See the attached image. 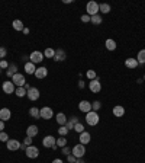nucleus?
<instances>
[{"mask_svg": "<svg viewBox=\"0 0 145 163\" xmlns=\"http://www.w3.org/2000/svg\"><path fill=\"white\" fill-rule=\"evenodd\" d=\"M99 121H100V117H99V114L97 112L90 111L89 114H86V122H87V125H90V127H96V125L99 124Z\"/></svg>", "mask_w": 145, "mask_h": 163, "instance_id": "obj_1", "label": "nucleus"}, {"mask_svg": "<svg viewBox=\"0 0 145 163\" xmlns=\"http://www.w3.org/2000/svg\"><path fill=\"white\" fill-rule=\"evenodd\" d=\"M71 154H72V156H76L77 159L84 157V154H86V146H84V144H80V143L76 144V146L72 147Z\"/></svg>", "mask_w": 145, "mask_h": 163, "instance_id": "obj_2", "label": "nucleus"}, {"mask_svg": "<svg viewBox=\"0 0 145 163\" xmlns=\"http://www.w3.org/2000/svg\"><path fill=\"white\" fill-rule=\"evenodd\" d=\"M86 12H87L89 16H95V15H97V13H99V3H96L95 0L89 2L87 6H86Z\"/></svg>", "mask_w": 145, "mask_h": 163, "instance_id": "obj_3", "label": "nucleus"}, {"mask_svg": "<svg viewBox=\"0 0 145 163\" xmlns=\"http://www.w3.org/2000/svg\"><path fill=\"white\" fill-rule=\"evenodd\" d=\"M29 60H31V63H34L35 66H36V64L44 61V52H41V51H34V52H31Z\"/></svg>", "mask_w": 145, "mask_h": 163, "instance_id": "obj_4", "label": "nucleus"}, {"mask_svg": "<svg viewBox=\"0 0 145 163\" xmlns=\"http://www.w3.org/2000/svg\"><path fill=\"white\" fill-rule=\"evenodd\" d=\"M12 82H13V84L15 86H17V87H23L25 84H26V80H25V76H23L22 73H16L13 77H12Z\"/></svg>", "mask_w": 145, "mask_h": 163, "instance_id": "obj_5", "label": "nucleus"}, {"mask_svg": "<svg viewBox=\"0 0 145 163\" xmlns=\"http://www.w3.org/2000/svg\"><path fill=\"white\" fill-rule=\"evenodd\" d=\"M2 89H3V92H5L6 95H12V93H15V84H13V82L12 80H6V82H3V84H2Z\"/></svg>", "mask_w": 145, "mask_h": 163, "instance_id": "obj_6", "label": "nucleus"}, {"mask_svg": "<svg viewBox=\"0 0 145 163\" xmlns=\"http://www.w3.org/2000/svg\"><path fill=\"white\" fill-rule=\"evenodd\" d=\"M25 153H26V157L29 159H36L39 156V149L35 146H28L26 147V150H25Z\"/></svg>", "mask_w": 145, "mask_h": 163, "instance_id": "obj_7", "label": "nucleus"}, {"mask_svg": "<svg viewBox=\"0 0 145 163\" xmlns=\"http://www.w3.org/2000/svg\"><path fill=\"white\" fill-rule=\"evenodd\" d=\"M89 89L91 90V93H99L102 90V84L100 82H99V77L95 80H90L89 82Z\"/></svg>", "mask_w": 145, "mask_h": 163, "instance_id": "obj_8", "label": "nucleus"}, {"mask_svg": "<svg viewBox=\"0 0 145 163\" xmlns=\"http://www.w3.org/2000/svg\"><path fill=\"white\" fill-rule=\"evenodd\" d=\"M26 96H28V99L29 101H38L39 99V96H41V93H39V90L38 87H31V89L26 92Z\"/></svg>", "mask_w": 145, "mask_h": 163, "instance_id": "obj_9", "label": "nucleus"}, {"mask_svg": "<svg viewBox=\"0 0 145 163\" xmlns=\"http://www.w3.org/2000/svg\"><path fill=\"white\" fill-rule=\"evenodd\" d=\"M39 112H41V118L42 119H51L54 117V112H52V109L50 107H44L39 109Z\"/></svg>", "mask_w": 145, "mask_h": 163, "instance_id": "obj_10", "label": "nucleus"}, {"mask_svg": "<svg viewBox=\"0 0 145 163\" xmlns=\"http://www.w3.org/2000/svg\"><path fill=\"white\" fill-rule=\"evenodd\" d=\"M55 143H57L55 137H52V135H46V137H44V140H42V146L46 147V149H52V147L55 146Z\"/></svg>", "mask_w": 145, "mask_h": 163, "instance_id": "obj_11", "label": "nucleus"}, {"mask_svg": "<svg viewBox=\"0 0 145 163\" xmlns=\"http://www.w3.org/2000/svg\"><path fill=\"white\" fill-rule=\"evenodd\" d=\"M6 147H7V150L9 152H16V150H19L20 149V143L17 140H15V138H9V141L6 143Z\"/></svg>", "mask_w": 145, "mask_h": 163, "instance_id": "obj_12", "label": "nucleus"}, {"mask_svg": "<svg viewBox=\"0 0 145 163\" xmlns=\"http://www.w3.org/2000/svg\"><path fill=\"white\" fill-rule=\"evenodd\" d=\"M78 109L81 111L83 114H89L91 111V102L89 101H81L78 103Z\"/></svg>", "mask_w": 145, "mask_h": 163, "instance_id": "obj_13", "label": "nucleus"}, {"mask_svg": "<svg viewBox=\"0 0 145 163\" xmlns=\"http://www.w3.org/2000/svg\"><path fill=\"white\" fill-rule=\"evenodd\" d=\"M34 76L36 77V79H45V77L48 76V68L44 67V66H42V67H38Z\"/></svg>", "mask_w": 145, "mask_h": 163, "instance_id": "obj_14", "label": "nucleus"}, {"mask_svg": "<svg viewBox=\"0 0 145 163\" xmlns=\"http://www.w3.org/2000/svg\"><path fill=\"white\" fill-rule=\"evenodd\" d=\"M78 140H80V144H89L90 140H91V135H90V133H87V131H83L81 134H80V137H78Z\"/></svg>", "mask_w": 145, "mask_h": 163, "instance_id": "obj_15", "label": "nucleus"}, {"mask_svg": "<svg viewBox=\"0 0 145 163\" xmlns=\"http://www.w3.org/2000/svg\"><path fill=\"white\" fill-rule=\"evenodd\" d=\"M12 117V112H10V109H7V108H2L0 109V119L2 121H9Z\"/></svg>", "mask_w": 145, "mask_h": 163, "instance_id": "obj_16", "label": "nucleus"}, {"mask_svg": "<svg viewBox=\"0 0 145 163\" xmlns=\"http://www.w3.org/2000/svg\"><path fill=\"white\" fill-rule=\"evenodd\" d=\"M112 112H113V115H115V117L121 118V117H123V115H125V108H123L122 105H116V107H113Z\"/></svg>", "mask_w": 145, "mask_h": 163, "instance_id": "obj_17", "label": "nucleus"}, {"mask_svg": "<svg viewBox=\"0 0 145 163\" xmlns=\"http://www.w3.org/2000/svg\"><path fill=\"white\" fill-rule=\"evenodd\" d=\"M23 68H25V72H26V74H35V72H36V66H35L34 63H25V66H23Z\"/></svg>", "mask_w": 145, "mask_h": 163, "instance_id": "obj_18", "label": "nucleus"}, {"mask_svg": "<svg viewBox=\"0 0 145 163\" xmlns=\"http://www.w3.org/2000/svg\"><path fill=\"white\" fill-rule=\"evenodd\" d=\"M38 133H39L38 127L34 125V124H32V125H29L28 128H26V135H28V137H32V138H34L35 135H38Z\"/></svg>", "mask_w": 145, "mask_h": 163, "instance_id": "obj_19", "label": "nucleus"}, {"mask_svg": "<svg viewBox=\"0 0 145 163\" xmlns=\"http://www.w3.org/2000/svg\"><path fill=\"white\" fill-rule=\"evenodd\" d=\"M65 58H67L65 51L61 50V48H60V50H55V56H54V60H55V61H64Z\"/></svg>", "mask_w": 145, "mask_h": 163, "instance_id": "obj_20", "label": "nucleus"}, {"mask_svg": "<svg viewBox=\"0 0 145 163\" xmlns=\"http://www.w3.org/2000/svg\"><path fill=\"white\" fill-rule=\"evenodd\" d=\"M55 119H57V122H58V125L61 127V125H65L67 124V117H65V114H62V112H60V114H57L55 115Z\"/></svg>", "mask_w": 145, "mask_h": 163, "instance_id": "obj_21", "label": "nucleus"}, {"mask_svg": "<svg viewBox=\"0 0 145 163\" xmlns=\"http://www.w3.org/2000/svg\"><path fill=\"white\" fill-rule=\"evenodd\" d=\"M125 66L128 68H136L139 64L136 61V58H126V60H125Z\"/></svg>", "mask_w": 145, "mask_h": 163, "instance_id": "obj_22", "label": "nucleus"}, {"mask_svg": "<svg viewBox=\"0 0 145 163\" xmlns=\"http://www.w3.org/2000/svg\"><path fill=\"white\" fill-rule=\"evenodd\" d=\"M12 26H13V29H15V31H23V29H25L23 22L20 21V19H15V21L12 22Z\"/></svg>", "mask_w": 145, "mask_h": 163, "instance_id": "obj_23", "label": "nucleus"}, {"mask_svg": "<svg viewBox=\"0 0 145 163\" xmlns=\"http://www.w3.org/2000/svg\"><path fill=\"white\" fill-rule=\"evenodd\" d=\"M17 73V67L15 66V64H9V67H7V72H6V74L9 76V77H13L15 74Z\"/></svg>", "mask_w": 145, "mask_h": 163, "instance_id": "obj_24", "label": "nucleus"}, {"mask_svg": "<svg viewBox=\"0 0 145 163\" xmlns=\"http://www.w3.org/2000/svg\"><path fill=\"white\" fill-rule=\"evenodd\" d=\"M29 115H31V117H32L34 119L41 118V112H39L38 108H35V107H32L31 109H29Z\"/></svg>", "mask_w": 145, "mask_h": 163, "instance_id": "obj_25", "label": "nucleus"}, {"mask_svg": "<svg viewBox=\"0 0 145 163\" xmlns=\"http://www.w3.org/2000/svg\"><path fill=\"white\" fill-rule=\"evenodd\" d=\"M99 12L107 15V13L110 12V5H107V3H100V5H99Z\"/></svg>", "mask_w": 145, "mask_h": 163, "instance_id": "obj_26", "label": "nucleus"}, {"mask_svg": "<svg viewBox=\"0 0 145 163\" xmlns=\"http://www.w3.org/2000/svg\"><path fill=\"white\" fill-rule=\"evenodd\" d=\"M105 45H106V48L109 51H115V50H116V42H115L113 40H106Z\"/></svg>", "mask_w": 145, "mask_h": 163, "instance_id": "obj_27", "label": "nucleus"}, {"mask_svg": "<svg viewBox=\"0 0 145 163\" xmlns=\"http://www.w3.org/2000/svg\"><path fill=\"white\" fill-rule=\"evenodd\" d=\"M90 22L95 23V25H100V23L103 22V19H102V16L97 13V15H95V16H90Z\"/></svg>", "mask_w": 145, "mask_h": 163, "instance_id": "obj_28", "label": "nucleus"}, {"mask_svg": "<svg viewBox=\"0 0 145 163\" xmlns=\"http://www.w3.org/2000/svg\"><path fill=\"white\" fill-rule=\"evenodd\" d=\"M136 61L138 64H145V50H141L136 56Z\"/></svg>", "mask_w": 145, "mask_h": 163, "instance_id": "obj_29", "label": "nucleus"}, {"mask_svg": "<svg viewBox=\"0 0 145 163\" xmlns=\"http://www.w3.org/2000/svg\"><path fill=\"white\" fill-rule=\"evenodd\" d=\"M57 147H65L67 146V138H65V137H61V135H60V138H57Z\"/></svg>", "mask_w": 145, "mask_h": 163, "instance_id": "obj_30", "label": "nucleus"}, {"mask_svg": "<svg viewBox=\"0 0 145 163\" xmlns=\"http://www.w3.org/2000/svg\"><path fill=\"white\" fill-rule=\"evenodd\" d=\"M54 56H55V50H52L50 47L44 51V57H46V58H54Z\"/></svg>", "mask_w": 145, "mask_h": 163, "instance_id": "obj_31", "label": "nucleus"}, {"mask_svg": "<svg viewBox=\"0 0 145 163\" xmlns=\"http://www.w3.org/2000/svg\"><path fill=\"white\" fill-rule=\"evenodd\" d=\"M15 93H16L17 98H23V96H26V89L25 87H16Z\"/></svg>", "mask_w": 145, "mask_h": 163, "instance_id": "obj_32", "label": "nucleus"}, {"mask_svg": "<svg viewBox=\"0 0 145 163\" xmlns=\"http://www.w3.org/2000/svg\"><path fill=\"white\" fill-rule=\"evenodd\" d=\"M58 134L61 135V137H65V135L68 134V128L65 127V125H61V127L58 128Z\"/></svg>", "mask_w": 145, "mask_h": 163, "instance_id": "obj_33", "label": "nucleus"}, {"mask_svg": "<svg viewBox=\"0 0 145 163\" xmlns=\"http://www.w3.org/2000/svg\"><path fill=\"white\" fill-rule=\"evenodd\" d=\"M86 76H87V79H89V80L97 79V76H96V72H95V70H89V72L86 73Z\"/></svg>", "mask_w": 145, "mask_h": 163, "instance_id": "obj_34", "label": "nucleus"}, {"mask_svg": "<svg viewBox=\"0 0 145 163\" xmlns=\"http://www.w3.org/2000/svg\"><path fill=\"white\" fill-rule=\"evenodd\" d=\"M100 107H102V103L99 101H95L93 103H91V111H95V112H97L99 109H100Z\"/></svg>", "mask_w": 145, "mask_h": 163, "instance_id": "obj_35", "label": "nucleus"}, {"mask_svg": "<svg viewBox=\"0 0 145 163\" xmlns=\"http://www.w3.org/2000/svg\"><path fill=\"white\" fill-rule=\"evenodd\" d=\"M74 131H77L78 134H81V133H83L84 131V125L81 122H78V124H76V125H74Z\"/></svg>", "mask_w": 145, "mask_h": 163, "instance_id": "obj_36", "label": "nucleus"}, {"mask_svg": "<svg viewBox=\"0 0 145 163\" xmlns=\"http://www.w3.org/2000/svg\"><path fill=\"white\" fill-rule=\"evenodd\" d=\"M0 141H3V143H7V141H9V135H7V133L0 131Z\"/></svg>", "mask_w": 145, "mask_h": 163, "instance_id": "obj_37", "label": "nucleus"}, {"mask_svg": "<svg viewBox=\"0 0 145 163\" xmlns=\"http://www.w3.org/2000/svg\"><path fill=\"white\" fill-rule=\"evenodd\" d=\"M32 137H28V135H26V138H25V140H23V144H25V146L28 147V146H32Z\"/></svg>", "mask_w": 145, "mask_h": 163, "instance_id": "obj_38", "label": "nucleus"}, {"mask_svg": "<svg viewBox=\"0 0 145 163\" xmlns=\"http://www.w3.org/2000/svg\"><path fill=\"white\" fill-rule=\"evenodd\" d=\"M6 56H7V50H6L5 47H0V60L5 58Z\"/></svg>", "mask_w": 145, "mask_h": 163, "instance_id": "obj_39", "label": "nucleus"}, {"mask_svg": "<svg viewBox=\"0 0 145 163\" xmlns=\"http://www.w3.org/2000/svg\"><path fill=\"white\" fill-rule=\"evenodd\" d=\"M61 153H62V154H65V156H68V154H71V150L65 146V147H62V149H61Z\"/></svg>", "mask_w": 145, "mask_h": 163, "instance_id": "obj_40", "label": "nucleus"}, {"mask_svg": "<svg viewBox=\"0 0 145 163\" xmlns=\"http://www.w3.org/2000/svg\"><path fill=\"white\" fill-rule=\"evenodd\" d=\"M81 22H84V23H89V22H90V16L87 15V13L81 16Z\"/></svg>", "mask_w": 145, "mask_h": 163, "instance_id": "obj_41", "label": "nucleus"}, {"mask_svg": "<svg viewBox=\"0 0 145 163\" xmlns=\"http://www.w3.org/2000/svg\"><path fill=\"white\" fill-rule=\"evenodd\" d=\"M67 160H68L70 163H76L77 157H76V156H72V154H68V156H67Z\"/></svg>", "mask_w": 145, "mask_h": 163, "instance_id": "obj_42", "label": "nucleus"}, {"mask_svg": "<svg viewBox=\"0 0 145 163\" xmlns=\"http://www.w3.org/2000/svg\"><path fill=\"white\" fill-rule=\"evenodd\" d=\"M9 67V63L6 61V60H2L0 61V68H7Z\"/></svg>", "mask_w": 145, "mask_h": 163, "instance_id": "obj_43", "label": "nucleus"}, {"mask_svg": "<svg viewBox=\"0 0 145 163\" xmlns=\"http://www.w3.org/2000/svg\"><path fill=\"white\" fill-rule=\"evenodd\" d=\"M3 130H5V121L0 119V131H3Z\"/></svg>", "mask_w": 145, "mask_h": 163, "instance_id": "obj_44", "label": "nucleus"}, {"mask_svg": "<svg viewBox=\"0 0 145 163\" xmlns=\"http://www.w3.org/2000/svg\"><path fill=\"white\" fill-rule=\"evenodd\" d=\"M78 87H80V89H83V87H84V82H83V80H80V82H78Z\"/></svg>", "mask_w": 145, "mask_h": 163, "instance_id": "obj_45", "label": "nucleus"}, {"mask_svg": "<svg viewBox=\"0 0 145 163\" xmlns=\"http://www.w3.org/2000/svg\"><path fill=\"white\" fill-rule=\"evenodd\" d=\"M52 163H64L61 160V159H54V160H52Z\"/></svg>", "mask_w": 145, "mask_h": 163, "instance_id": "obj_46", "label": "nucleus"}, {"mask_svg": "<svg viewBox=\"0 0 145 163\" xmlns=\"http://www.w3.org/2000/svg\"><path fill=\"white\" fill-rule=\"evenodd\" d=\"M22 32H23V34H25V35H26V34H29V29H28V28H25V29H23V31H22Z\"/></svg>", "mask_w": 145, "mask_h": 163, "instance_id": "obj_47", "label": "nucleus"}, {"mask_svg": "<svg viewBox=\"0 0 145 163\" xmlns=\"http://www.w3.org/2000/svg\"><path fill=\"white\" fill-rule=\"evenodd\" d=\"M76 163H84V160H81V159H77V160H76Z\"/></svg>", "mask_w": 145, "mask_h": 163, "instance_id": "obj_48", "label": "nucleus"}, {"mask_svg": "<svg viewBox=\"0 0 145 163\" xmlns=\"http://www.w3.org/2000/svg\"><path fill=\"white\" fill-rule=\"evenodd\" d=\"M144 82H145V74H144Z\"/></svg>", "mask_w": 145, "mask_h": 163, "instance_id": "obj_49", "label": "nucleus"}, {"mask_svg": "<svg viewBox=\"0 0 145 163\" xmlns=\"http://www.w3.org/2000/svg\"><path fill=\"white\" fill-rule=\"evenodd\" d=\"M0 61H2V60H0Z\"/></svg>", "mask_w": 145, "mask_h": 163, "instance_id": "obj_50", "label": "nucleus"}]
</instances>
